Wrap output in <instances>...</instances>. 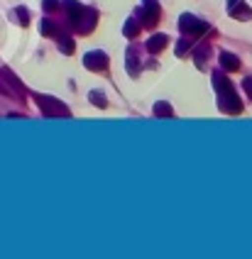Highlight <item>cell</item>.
<instances>
[{
	"label": "cell",
	"mask_w": 252,
	"mask_h": 259,
	"mask_svg": "<svg viewBox=\"0 0 252 259\" xmlns=\"http://www.w3.org/2000/svg\"><path fill=\"white\" fill-rule=\"evenodd\" d=\"M35 100H37V105L42 108V113L47 118H69V108L64 105L62 100L49 98V96H35Z\"/></svg>",
	"instance_id": "3957f363"
},
{
	"label": "cell",
	"mask_w": 252,
	"mask_h": 259,
	"mask_svg": "<svg viewBox=\"0 0 252 259\" xmlns=\"http://www.w3.org/2000/svg\"><path fill=\"white\" fill-rule=\"evenodd\" d=\"M228 12H230L235 20H248L252 15V10L245 5V0H228Z\"/></svg>",
	"instance_id": "52a82bcc"
},
{
	"label": "cell",
	"mask_w": 252,
	"mask_h": 259,
	"mask_svg": "<svg viewBox=\"0 0 252 259\" xmlns=\"http://www.w3.org/2000/svg\"><path fill=\"white\" fill-rule=\"evenodd\" d=\"M243 88H245V93L252 98V76H248V78H243Z\"/></svg>",
	"instance_id": "7402d4cb"
},
{
	"label": "cell",
	"mask_w": 252,
	"mask_h": 259,
	"mask_svg": "<svg viewBox=\"0 0 252 259\" xmlns=\"http://www.w3.org/2000/svg\"><path fill=\"white\" fill-rule=\"evenodd\" d=\"M57 44H59V49H62L64 54H73V49H76L73 37L66 34V32H59V34H57Z\"/></svg>",
	"instance_id": "9c48e42d"
},
{
	"label": "cell",
	"mask_w": 252,
	"mask_h": 259,
	"mask_svg": "<svg viewBox=\"0 0 252 259\" xmlns=\"http://www.w3.org/2000/svg\"><path fill=\"white\" fill-rule=\"evenodd\" d=\"M220 66L225 71H238L240 68V59L235 54H230V52H220Z\"/></svg>",
	"instance_id": "30bf717a"
},
{
	"label": "cell",
	"mask_w": 252,
	"mask_h": 259,
	"mask_svg": "<svg viewBox=\"0 0 252 259\" xmlns=\"http://www.w3.org/2000/svg\"><path fill=\"white\" fill-rule=\"evenodd\" d=\"M191 44H193V37H184V39H181V42H179V44H177V54H179V57H181V54H184V52H186V49H189Z\"/></svg>",
	"instance_id": "ffe728a7"
},
{
	"label": "cell",
	"mask_w": 252,
	"mask_h": 259,
	"mask_svg": "<svg viewBox=\"0 0 252 259\" xmlns=\"http://www.w3.org/2000/svg\"><path fill=\"white\" fill-rule=\"evenodd\" d=\"M0 93H2V96H17V91L12 88V83L5 78V73H2V71H0Z\"/></svg>",
	"instance_id": "ac0fdd59"
},
{
	"label": "cell",
	"mask_w": 252,
	"mask_h": 259,
	"mask_svg": "<svg viewBox=\"0 0 252 259\" xmlns=\"http://www.w3.org/2000/svg\"><path fill=\"white\" fill-rule=\"evenodd\" d=\"M39 32H42V34H49V37H57V34H59V27L54 25V20H42Z\"/></svg>",
	"instance_id": "9a60e30c"
},
{
	"label": "cell",
	"mask_w": 252,
	"mask_h": 259,
	"mask_svg": "<svg viewBox=\"0 0 252 259\" xmlns=\"http://www.w3.org/2000/svg\"><path fill=\"white\" fill-rule=\"evenodd\" d=\"M88 98H91V103H96L98 108H108V100H106V96H103L101 91H91Z\"/></svg>",
	"instance_id": "d6986e66"
},
{
	"label": "cell",
	"mask_w": 252,
	"mask_h": 259,
	"mask_svg": "<svg viewBox=\"0 0 252 259\" xmlns=\"http://www.w3.org/2000/svg\"><path fill=\"white\" fill-rule=\"evenodd\" d=\"M2 73H5V78H7L10 83H12V88L17 91V96H22V93H25V88H22V83H20V78H17V76H15L12 71H7V68H2Z\"/></svg>",
	"instance_id": "e0dca14e"
},
{
	"label": "cell",
	"mask_w": 252,
	"mask_h": 259,
	"mask_svg": "<svg viewBox=\"0 0 252 259\" xmlns=\"http://www.w3.org/2000/svg\"><path fill=\"white\" fill-rule=\"evenodd\" d=\"M167 44H169V37L167 34H152L149 39H147V49L152 52V54H159L162 49H167Z\"/></svg>",
	"instance_id": "ba28073f"
},
{
	"label": "cell",
	"mask_w": 252,
	"mask_h": 259,
	"mask_svg": "<svg viewBox=\"0 0 252 259\" xmlns=\"http://www.w3.org/2000/svg\"><path fill=\"white\" fill-rule=\"evenodd\" d=\"M12 17H15V20H17V25H22V27H27V25H30V12H27V7H15Z\"/></svg>",
	"instance_id": "2e32d148"
},
{
	"label": "cell",
	"mask_w": 252,
	"mask_h": 259,
	"mask_svg": "<svg viewBox=\"0 0 252 259\" xmlns=\"http://www.w3.org/2000/svg\"><path fill=\"white\" fill-rule=\"evenodd\" d=\"M140 27H142V25H140L135 17H130L125 25H123V34H125L127 39H135V37L140 34Z\"/></svg>",
	"instance_id": "7c38bea8"
},
{
	"label": "cell",
	"mask_w": 252,
	"mask_h": 259,
	"mask_svg": "<svg viewBox=\"0 0 252 259\" xmlns=\"http://www.w3.org/2000/svg\"><path fill=\"white\" fill-rule=\"evenodd\" d=\"M213 86L218 91V105L223 113H230V115H240L243 113V100L238 98L233 83L223 76V73H213Z\"/></svg>",
	"instance_id": "7a4b0ae2"
},
{
	"label": "cell",
	"mask_w": 252,
	"mask_h": 259,
	"mask_svg": "<svg viewBox=\"0 0 252 259\" xmlns=\"http://www.w3.org/2000/svg\"><path fill=\"white\" fill-rule=\"evenodd\" d=\"M125 68H127V73H132V76H137V73H140V59H137V54H135L132 49H127Z\"/></svg>",
	"instance_id": "4fadbf2b"
},
{
	"label": "cell",
	"mask_w": 252,
	"mask_h": 259,
	"mask_svg": "<svg viewBox=\"0 0 252 259\" xmlns=\"http://www.w3.org/2000/svg\"><path fill=\"white\" fill-rule=\"evenodd\" d=\"M64 7L69 12V27L76 34H88L96 27V12L91 7H83L78 0H64Z\"/></svg>",
	"instance_id": "6da1fadb"
},
{
	"label": "cell",
	"mask_w": 252,
	"mask_h": 259,
	"mask_svg": "<svg viewBox=\"0 0 252 259\" xmlns=\"http://www.w3.org/2000/svg\"><path fill=\"white\" fill-rule=\"evenodd\" d=\"M154 115H157V118H164V120H167V118H174V108H172L167 100H157V103H154Z\"/></svg>",
	"instance_id": "8fae6325"
},
{
	"label": "cell",
	"mask_w": 252,
	"mask_h": 259,
	"mask_svg": "<svg viewBox=\"0 0 252 259\" xmlns=\"http://www.w3.org/2000/svg\"><path fill=\"white\" fill-rule=\"evenodd\" d=\"M206 57H208V47H196L193 49V62L198 68H206Z\"/></svg>",
	"instance_id": "5bb4252c"
},
{
	"label": "cell",
	"mask_w": 252,
	"mask_h": 259,
	"mask_svg": "<svg viewBox=\"0 0 252 259\" xmlns=\"http://www.w3.org/2000/svg\"><path fill=\"white\" fill-rule=\"evenodd\" d=\"M159 17H162V10H159V2L157 0H144L142 2V10H140V20L144 27H157L159 25Z\"/></svg>",
	"instance_id": "5b68a950"
},
{
	"label": "cell",
	"mask_w": 252,
	"mask_h": 259,
	"mask_svg": "<svg viewBox=\"0 0 252 259\" xmlns=\"http://www.w3.org/2000/svg\"><path fill=\"white\" fill-rule=\"evenodd\" d=\"M108 54L106 52H88L86 57H83V66L88 68V71H106L108 68Z\"/></svg>",
	"instance_id": "8992f818"
},
{
	"label": "cell",
	"mask_w": 252,
	"mask_h": 259,
	"mask_svg": "<svg viewBox=\"0 0 252 259\" xmlns=\"http://www.w3.org/2000/svg\"><path fill=\"white\" fill-rule=\"evenodd\" d=\"M179 30H181L184 34H191V37H201V34L208 32V25L201 22L198 17L189 15V12H184V15L179 17Z\"/></svg>",
	"instance_id": "277c9868"
},
{
	"label": "cell",
	"mask_w": 252,
	"mask_h": 259,
	"mask_svg": "<svg viewBox=\"0 0 252 259\" xmlns=\"http://www.w3.org/2000/svg\"><path fill=\"white\" fill-rule=\"evenodd\" d=\"M42 7H44V12H54L59 7V0H42Z\"/></svg>",
	"instance_id": "44dd1931"
}]
</instances>
